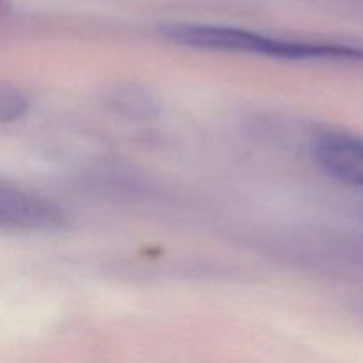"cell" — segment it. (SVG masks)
I'll list each match as a JSON object with an SVG mask.
<instances>
[{
  "mask_svg": "<svg viewBox=\"0 0 363 363\" xmlns=\"http://www.w3.org/2000/svg\"><path fill=\"white\" fill-rule=\"evenodd\" d=\"M160 34L176 45L199 50L233 53H255L286 60H333L363 62V46L350 43L303 41L261 34L248 28L211 23H167Z\"/></svg>",
  "mask_w": 363,
  "mask_h": 363,
  "instance_id": "6da1fadb",
  "label": "cell"
},
{
  "mask_svg": "<svg viewBox=\"0 0 363 363\" xmlns=\"http://www.w3.org/2000/svg\"><path fill=\"white\" fill-rule=\"evenodd\" d=\"M64 223V216L55 206L20 190L13 184L0 183V229L55 230Z\"/></svg>",
  "mask_w": 363,
  "mask_h": 363,
  "instance_id": "7a4b0ae2",
  "label": "cell"
},
{
  "mask_svg": "<svg viewBox=\"0 0 363 363\" xmlns=\"http://www.w3.org/2000/svg\"><path fill=\"white\" fill-rule=\"evenodd\" d=\"M318 165L333 179L363 188V138L347 133H326L314 144Z\"/></svg>",
  "mask_w": 363,
  "mask_h": 363,
  "instance_id": "3957f363",
  "label": "cell"
},
{
  "mask_svg": "<svg viewBox=\"0 0 363 363\" xmlns=\"http://www.w3.org/2000/svg\"><path fill=\"white\" fill-rule=\"evenodd\" d=\"M108 101L112 108L124 116L133 117V119H149L158 112L155 99L140 87H128L126 85V87L116 89L108 94Z\"/></svg>",
  "mask_w": 363,
  "mask_h": 363,
  "instance_id": "277c9868",
  "label": "cell"
},
{
  "mask_svg": "<svg viewBox=\"0 0 363 363\" xmlns=\"http://www.w3.org/2000/svg\"><path fill=\"white\" fill-rule=\"evenodd\" d=\"M27 94L20 89L0 85V124H11L20 121L28 112Z\"/></svg>",
  "mask_w": 363,
  "mask_h": 363,
  "instance_id": "5b68a950",
  "label": "cell"
},
{
  "mask_svg": "<svg viewBox=\"0 0 363 363\" xmlns=\"http://www.w3.org/2000/svg\"><path fill=\"white\" fill-rule=\"evenodd\" d=\"M9 11H11V4L7 2V0H0V18L6 16Z\"/></svg>",
  "mask_w": 363,
  "mask_h": 363,
  "instance_id": "8992f818",
  "label": "cell"
}]
</instances>
